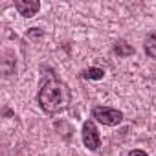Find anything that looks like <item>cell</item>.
Returning <instances> with one entry per match:
<instances>
[{"mask_svg": "<svg viewBox=\"0 0 156 156\" xmlns=\"http://www.w3.org/2000/svg\"><path fill=\"white\" fill-rule=\"evenodd\" d=\"M145 51H147L149 57L156 59V31L147 35V39H145Z\"/></svg>", "mask_w": 156, "mask_h": 156, "instance_id": "5", "label": "cell"}, {"mask_svg": "<svg viewBox=\"0 0 156 156\" xmlns=\"http://www.w3.org/2000/svg\"><path fill=\"white\" fill-rule=\"evenodd\" d=\"M83 143L90 151H96L101 145L99 132H98V129H96V125L92 121H85V125H83Z\"/></svg>", "mask_w": 156, "mask_h": 156, "instance_id": "3", "label": "cell"}, {"mask_svg": "<svg viewBox=\"0 0 156 156\" xmlns=\"http://www.w3.org/2000/svg\"><path fill=\"white\" fill-rule=\"evenodd\" d=\"M72 101V94L68 85H64L59 79H50L48 83L42 85L41 92H39V103L42 107L44 112L48 114H61L70 107Z\"/></svg>", "mask_w": 156, "mask_h": 156, "instance_id": "1", "label": "cell"}, {"mask_svg": "<svg viewBox=\"0 0 156 156\" xmlns=\"http://www.w3.org/2000/svg\"><path fill=\"white\" fill-rule=\"evenodd\" d=\"M15 9H17L22 17L31 19V17H35L37 11L41 9V4L37 2V0H17V2H15Z\"/></svg>", "mask_w": 156, "mask_h": 156, "instance_id": "4", "label": "cell"}, {"mask_svg": "<svg viewBox=\"0 0 156 156\" xmlns=\"http://www.w3.org/2000/svg\"><path fill=\"white\" fill-rule=\"evenodd\" d=\"M94 118L103 123V125H108V127H114L118 123H121L123 119V114L116 108H110V107H96L94 108Z\"/></svg>", "mask_w": 156, "mask_h": 156, "instance_id": "2", "label": "cell"}, {"mask_svg": "<svg viewBox=\"0 0 156 156\" xmlns=\"http://www.w3.org/2000/svg\"><path fill=\"white\" fill-rule=\"evenodd\" d=\"M114 51H116L119 57H129V55H132V51H134V50H132V46H130V44H127L125 41H119V42L114 46Z\"/></svg>", "mask_w": 156, "mask_h": 156, "instance_id": "6", "label": "cell"}, {"mask_svg": "<svg viewBox=\"0 0 156 156\" xmlns=\"http://www.w3.org/2000/svg\"><path fill=\"white\" fill-rule=\"evenodd\" d=\"M41 35H42V31L39 28H33L31 31H28V37H41Z\"/></svg>", "mask_w": 156, "mask_h": 156, "instance_id": "8", "label": "cell"}, {"mask_svg": "<svg viewBox=\"0 0 156 156\" xmlns=\"http://www.w3.org/2000/svg\"><path fill=\"white\" fill-rule=\"evenodd\" d=\"M103 75H105V72H103L101 68H88V70L85 72V77H87V79H103Z\"/></svg>", "mask_w": 156, "mask_h": 156, "instance_id": "7", "label": "cell"}, {"mask_svg": "<svg viewBox=\"0 0 156 156\" xmlns=\"http://www.w3.org/2000/svg\"><path fill=\"white\" fill-rule=\"evenodd\" d=\"M129 156H147V154H145L143 151H130Z\"/></svg>", "mask_w": 156, "mask_h": 156, "instance_id": "9", "label": "cell"}]
</instances>
